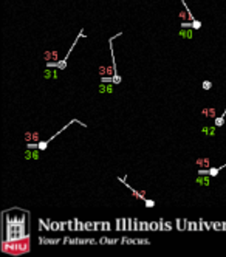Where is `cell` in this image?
Returning <instances> with one entry per match:
<instances>
[{"label": "cell", "mask_w": 226, "mask_h": 257, "mask_svg": "<svg viewBox=\"0 0 226 257\" xmlns=\"http://www.w3.org/2000/svg\"><path fill=\"white\" fill-rule=\"evenodd\" d=\"M59 78V71L54 68H47L44 70V79H57Z\"/></svg>", "instance_id": "cell-11"}, {"label": "cell", "mask_w": 226, "mask_h": 257, "mask_svg": "<svg viewBox=\"0 0 226 257\" xmlns=\"http://www.w3.org/2000/svg\"><path fill=\"white\" fill-rule=\"evenodd\" d=\"M39 149H31V147H26V150H25V160H39L40 158V155H39Z\"/></svg>", "instance_id": "cell-8"}, {"label": "cell", "mask_w": 226, "mask_h": 257, "mask_svg": "<svg viewBox=\"0 0 226 257\" xmlns=\"http://www.w3.org/2000/svg\"><path fill=\"white\" fill-rule=\"evenodd\" d=\"M178 36L181 39H192L194 37V28H181L178 31Z\"/></svg>", "instance_id": "cell-14"}, {"label": "cell", "mask_w": 226, "mask_h": 257, "mask_svg": "<svg viewBox=\"0 0 226 257\" xmlns=\"http://www.w3.org/2000/svg\"><path fill=\"white\" fill-rule=\"evenodd\" d=\"M201 89H203L204 91H209V90L212 89V82H211L209 79H204L203 82H201Z\"/></svg>", "instance_id": "cell-17"}, {"label": "cell", "mask_w": 226, "mask_h": 257, "mask_svg": "<svg viewBox=\"0 0 226 257\" xmlns=\"http://www.w3.org/2000/svg\"><path fill=\"white\" fill-rule=\"evenodd\" d=\"M144 203H146V208H155V200L152 198H146Z\"/></svg>", "instance_id": "cell-18"}, {"label": "cell", "mask_w": 226, "mask_h": 257, "mask_svg": "<svg viewBox=\"0 0 226 257\" xmlns=\"http://www.w3.org/2000/svg\"><path fill=\"white\" fill-rule=\"evenodd\" d=\"M28 211H20L19 215H8V211L3 212V240L14 242L30 235V217Z\"/></svg>", "instance_id": "cell-1"}, {"label": "cell", "mask_w": 226, "mask_h": 257, "mask_svg": "<svg viewBox=\"0 0 226 257\" xmlns=\"http://www.w3.org/2000/svg\"><path fill=\"white\" fill-rule=\"evenodd\" d=\"M113 82H99V93H113Z\"/></svg>", "instance_id": "cell-13"}, {"label": "cell", "mask_w": 226, "mask_h": 257, "mask_svg": "<svg viewBox=\"0 0 226 257\" xmlns=\"http://www.w3.org/2000/svg\"><path fill=\"white\" fill-rule=\"evenodd\" d=\"M201 26H203V23L200 22V20H197V19H195L194 22H192V28H194V30H200Z\"/></svg>", "instance_id": "cell-19"}, {"label": "cell", "mask_w": 226, "mask_h": 257, "mask_svg": "<svg viewBox=\"0 0 226 257\" xmlns=\"http://www.w3.org/2000/svg\"><path fill=\"white\" fill-rule=\"evenodd\" d=\"M25 141H26V144H30V143H39V141H40L39 132H37V130L26 132V133H25Z\"/></svg>", "instance_id": "cell-7"}, {"label": "cell", "mask_w": 226, "mask_h": 257, "mask_svg": "<svg viewBox=\"0 0 226 257\" xmlns=\"http://www.w3.org/2000/svg\"><path fill=\"white\" fill-rule=\"evenodd\" d=\"M217 128H218V127H215V126H212V127H201L200 132L204 135V136H215Z\"/></svg>", "instance_id": "cell-15"}, {"label": "cell", "mask_w": 226, "mask_h": 257, "mask_svg": "<svg viewBox=\"0 0 226 257\" xmlns=\"http://www.w3.org/2000/svg\"><path fill=\"white\" fill-rule=\"evenodd\" d=\"M225 116H226V107H225V110L222 112V115H218L217 118H214V126L215 127H223L225 126Z\"/></svg>", "instance_id": "cell-16"}, {"label": "cell", "mask_w": 226, "mask_h": 257, "mask_svg": "<svg viewBox=\"0 0 226 257\" xmlns=\"http://www.w3.org/2000/svg\"><path fill=\"white\" fill-rule=\"evenodd\" d=\"M81 37H85V34H84V30H81V31H79V34H78V37L74 39V42L71 44V46H70V50H68V53H67V54H65V56H64L62 59H60L59 62H57V68H59V70H65V68H67V60H68V57H70V54H71V51H73V48H74V46H76V44H78V40H79Z\"/></svg>", "instance_id": "cell-3"}, {"label": "cell", "mask_w": 226, "mask_h": 257, "mask_svg": "<svg viewBox=\"0 0 226 257\" xmlns=\"http://www.w3.org/2000/svg\"><path fill=\"white\" fill-rule=\"evenodd\" d=\"M195 164L198 166V169H209L211 167V158L209 157H201L195 160Z\"/></svg>", "instance_id": "cell-9"}, {"label": "cell", "mask_w": 226, "mask_h": 257, "mask_svg": "<svg viewBox=\"0 0 226 257\" xmlns=\"http://www.w3.org/2000/svg\"><path fill=\"white\" fill-rule=\"evenodd\" d=\"M118 180H119L121 183H122V184H124V186L129 189V191H130V194H132L136 200H146V192H144V191H136V189H133L132 186H129V184L126 183V177H124V178H121V177H119Z\"/></svg>", "instance_id": "cell-4"}, {"label": "cell", "mask_w": 226, "mask_h": 257, "mask_svg": "<svg viewBox=\"0 0 226 257\" xmlns=\"http://www.w3.org/2000/svg\"><path fill=\"white\" fill-rule=\"evenodd\" d=\"M44 59H45V62H59V60H60L59 51H56V50H53V51H45V53H44Z\"/></svg>", "instance_id": "cell-5"}, {"label": "cell", "mask_w": 226, "mask_h": 257, "mask_svg": "<svg viewBox=\"0 0 226 257\" xmlns=\"http://www.w3.org/2000/svg\"><path fill=\"white\" fill-rule=\"evenodd\" d=\"M201 115H203L204 118H212V119L218 116V115H217V110L214 109V107H204V109L201 110Z\"/></svg>", "instance_id": "cell-12"}, {"label": "cell", "mask_w": 226, "mask_h": 257, "mask_svg": "<svg viewBox=\"0 0 226 257\" xmlns=\"http://www.w3.org/2000/svg\"><path fill=\"white\" fill-rule=\"evenodd\" d=\"M211 178L212 177H209V175H200V174H198V177L195 178V183L200 184V186L208 187V186H211Z\"/></svg>", "instance_id": "cell-10"}, {"label": "cell", "mask_w": 226, "mask_h": 257, "mask_svg": "<svg viewBox=\"0 0 226 257\" xmlns=\"http://www.w3.org/2000/svg\"><path fill=\"white\" fill-rule=\"evenodd\" d=\"M98 71H99V76L102 78V76H115V68H113V65H99V68H98Z\"/></svg>", "instance_id": "cell-6"}, {"label": "cell", "mask_w": 226, "mask_h": 257, "mask_svg": "<svg viewBox=\"0 0 226 257\" xmlns=\"http://www.w3.org/2000/svg\"><path fill=\"white\" fill-rule=\"evenodd\" d=\"M31 249V242H30V235L23 237L20 240L14 242H8V240H2V251L6 254H12V256H20V254H26Z\"/></svg>", "instance_id": "cell-2"}]
</instances>
